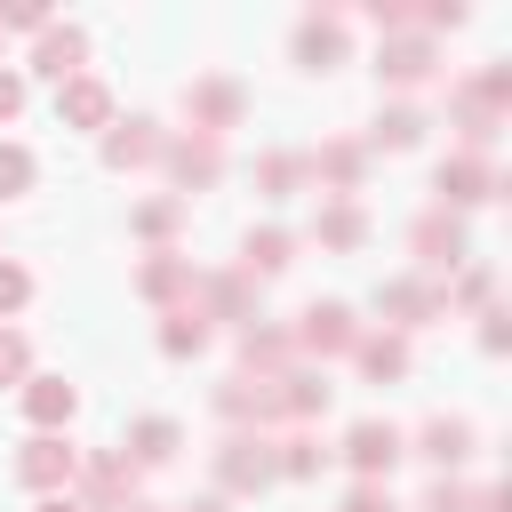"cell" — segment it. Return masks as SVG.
I'll list each match as a JSON object with an SVG mask.
<instances>
[{"label":"cell","instance_id":"13","mask_svg":"<svg viewBox=\"0 0 512 512\" xmlns=\"http://www.w3.org/2000/svg\"><path fill=\"white\" fill-rule=\"evenodd\" d=\"M416 456H424V464H432V472L448 480V472H456V464L472 456V424H464V416H432V424L416 432Z\"/></svg>","mask_w":512,"mask_h":512},{"label":"cell","instance_id":"25","mask_svg":"<svg viewBox=\"0 0 512 512\" xmlns=\"http://www.w3.org/2000/svg\"><path fill=\"white\" fill-rule=\"evenodd\" d=\"M200 344H208V320H200L192 304H176V312H168V328H160V352H168V360H192Z\"/></svg>","mask_w":512,"mask_h":512},{"label":"cell","instance_id":"27","mask_svg":"<svg viewBox=\"0 0 512 512\" xmlns=\"http://www.w3.org/2000/svg\"><path fill=\"white\" fill-rule=\"evenodd\" d=\"M320 240H328V248H360V240H368V216H360L352 200H336V208H320Z\"/></svg>","mask_w":512,"mask_h":512},{"label":"cell","instance_id":"30","mask_svg":"<svg viewBox=\"0 0 512 512\" xmlns=\"http://www.w3.org/2000/svg\"><path fill=\"white\" fill-rule=\"evenodd\" d=\"M0 192H32V152L24 144H0Z\"/></svg>","mask_w":512,"mask_h":512},{"label":"cell","instance_id":"11","mask_svg":"<svg viewBox=\"0 0 512 512\" xmlns=\"http://www.w3.org/2000/svg\"><path fill=\"white\" fill-rule=\"evenodd\" d=\"M376 304H384L392 336H408V328H424V320H440V312H448V296H440V288H424V280H392Z\"/></svg>","mask_w":512,"mask_h":512},{"label":"cell","instance_id":"24","mask_svg":"<svg viewBox=\"0 0 512 512\" xmlns=\"http://www.w3.org/2000/svg\"><path fill=\"white\" fill-rule=\"evenodd\" d=\"M288 256H296V240H288V232H248L240 272H248V280H272V272H288Z\"/></svg>","mask_w":512,"mask_h":512},{"label":"cell","instance_id":"39","mask_svg":"<svg viewBox=\"0 0 512 512\" xmlns=\"http://www.w3.org/2000/svg\"><path fill=\"white\" fill-rule=\"evenodd\" d=\"M176 512H224V504H216V496H200V504H176Z\"/></svg>","mask_w":512,"mask_h":512},{"label":"cell","instance_id":"29","mask_svg":"<svg viewBox=\"0 0 512 512\" xmlns=\"http://www.w3.org/2000/svg\"><path fill=\"white\" fill-rule=\"evenodd\" d=\"M176 224H184V200H144V208H136V232H144V240H168Z\"/></svg>","mask_w":512,"mask_h":512},{"label":"cell","instance_id":"40","mask_svg":"<svg viewBox=\"0 0 512 512\" xmlns=\"http://www.w3.org/2000/svg\"><path fill=\"white\" fill-rule=\"evenodd\" d=\"M120 512H152V504H120Z\"/></svg>","mask_w":512,"mask_h":512},{"label":"cell","instance_id":"20","mask_svg":"<svg viewBox=\"0 0 512 512\" xmlns=\"http://www.w3.org/2000/svg\"><path fill=\"white\" fill-rule=\"evenodd\" d=\"M352 360L376 376V384H392V376H408V336H392V328H376V336H360L352 344Z\"/></svg>","mask_w":512,"mask_h":512},{"label":"cell","instance_id":"26","mask_svg":"<svg viewBox=\"0 0 512 512\" xmlns=\"http://www.w3.org/2000/svg\"><path fill=\"white\" fill-rule=\"evenodd\" d=\"M320 456H328V448H320L312 432H288V440H272V464H280V480H312V472H320Z\"/></svg>","mask_w":512,"mask_h":512},{"label":"cell","instance_id":"33","mask_svg":"<svg viewBox=\"0 0 512 512\" xmlns=\"http://www.w3.org/2000/svg\"><path fill=\"white\" fill-rule=\"evenodd\" d=\"M0 24H16V32H48V8H40V0H0Z\"/></svg>","mask_w":512,"mask_h":512},{"label":"cell","instance_id":"19","mask_svg":"<svg viewBox=\"0 0 512 512\" xmlns=\"http://www.w3.org/2000/svg\"><path fill=\"white\" fill-rule=\"evenodd\" d=\"M136 296H152V304H176V296H192V256H144V272H136Z\"/></svg>","mask_w":512,"mask_h":512},{"label":"cell","instance_id":"28","mask_svg":"<svg viewBox=\"0 0 512 512\" xmlns=\"http://www.w3.org/2000/svg\"><path fill=\"white\" fill-rule=\"evenodd\" d=\"M304 176H312V168H304V160H296V152H272V160H256V184H264V192H272V200H288V192H296V184H304Z\"/></svg>","mask_w":512,"mask_h":512},{"label":"cell","instance_id":"17","mask_svg":"<svg viewBox=\"0 0 512 512\" xmlns=\"http://www.w3.org/2000/svg\"><path fill=\"white\" fill-rule=\"evenodd\" d=\"M240 360H248V376H280V368H296V344H288V328L248 320L240 328Z\"/></svg>","mask_w":512,"mask_h":512},{"label":"cell","instance_id":"7","mask_svg":"<svg viewBox=\"0 0 512 512\" xmlns=\"http://www.w3.org/2000/svg\"><path fill=\"white\" fill-rule=\"evenodd\" d=\"M408 248H416V264H424V272H456V264H464V224H456L448 208H432V216H416Z\"/></svg>","mask_w":512,"mask_h":512},{"label":"cell","instance_id":"14","mask_svg":"<svg viewBox=\"0 0 512 512\" xmlns=\"http://www.w3.org/2000/svg\"><path fill=\"white\" fill-rule=\"evenodd\" d=\"M376 72H384L392 88H416V80H432V40H424V32H400V40H384V48H376Z\"/></svg>","mask_w":512,"mask_h":512},{"label":"cell","instance_id":"2","mask_svg":"<svg viewBox=\"0 0 512 512\" xmlns=\"http://www.w3.org/2000/svg\"><path fill=\"white\" fill-rule=\"evenodd\" d=\"M72 472H80V448H72V440H56V432H32V440L16 448V480H24V488H40V496H56Z\"/></svg>","mask_w":512,"mask_h":512},{"label":"cell","instance_id":"15","mask_svg":"<svg viewBox=\"0 0 512 512\" xmlns=\"http://www.w3.org/2000/svg\"><path fill=\"white\" fill-rule=\"evenodd\" d=\"M168 152V136L152 128V120H120L112 136H104V168H152Z\"/></svg>","mask_w":512,"mask_h":512},{"label":"cell","instance_id":"34","mask_svg":"<svg viewBox=\"0 0 512 512\" xmlns=\"http://www.w3.org/2000/svg\"><path fill=\"white\" fill-rule=\"evenodd\" d=\"M424 512H472V488H456V480H432V488H424Z\"/></svg>","mask_w":512,"mask_h":512},{"label":"cell","instance_id":"31","mask_svg":"<svg viewBox=\"0 0 512 512\" xmlns=\"http://www.w3.org/2000/svg\"><path fill=\"white\" fill-rule=\"evenodd\" d=\"M24 368H32V344L16 328H0V384H24Z\"/></svg>","mask_w":512,"mask_h":512},{"label":"cell","instance_id":"3","mask_svg":"<svg viewBox=\"0 0 512 512\" xmlns=\"http://www.w3.org/2000/svg\"><path fill=\"white\" fill-rule=\"evenodd\" d=\"M288 344H296V352H312V360H336V352H352V344H360V320H352L344 304H312V312L288 328Z\"/></svg>","mask_w":512,"mask_h":512},{"label":"cell","instance_id":"12","mask_svg":"<svg viewBox=\"0 0 512 512\" xmlns=\"http://www.w3.org/2000/svg\"><path fill=\"white\" fill-rule=\"evenodd\" d=\"M496 192V176H488V160H472V152H456V160H440V208L456 216V208H480Z\"/></svg>","mask_w":512,"mask_h":512},{"label":"cell","instance_id":"5","mask_svg":"<svg viewBox=\"0 0 512 512\" xmlns=\"http://www.w3.org/2000/svg\"><path fill=\"white\" fill-rule=\"evenodd\" d=\"M184 104H192V128H200V136H224V128H232V120L248 112V96H240V80H224V72H208V80H192V96H184Z\"/></svg>","mask_w":512,"mask_h":512},{"label":"cell","instance_id":"23","mask_svg":"<svg viewBox=\"0 0 512 512\" xmlns=\"http://www.w3.org/2000/svg\"><path fill=\"white\" fill-rule=\"evenodd\" d=\"M416 136H424V112H416V104H392V112H376V128H368L376 152H408Z\"/></svg>","mask_w":512,"mask_h":512},{"label":"cell","instance_id":"10","mask_svg":"<svg viewBox=\"0 0 512 512\" xmlns=\"http://www.w3.org/2000/svg\"><path fill=\"white\" fill-rule=\"evenodd\" d=\"M56 120H64V128H112V88L88 80V72H72V80L56 88Z\"/></svg>","mask_w":512,"mask_h":512},{"label":"cell","instance_id":"1","mask_svg":"<svg viewBox=\"0 0 512 512\" xmlns=\"http://www.w3.org/2000/svg\"><path fill=\"white\" fill-rule=\"evenodd\" d=\"M216 480H224L232 496L272 488V480H280V464H272V432H232V440L216 448Z\"/></svg>","mask_w":512,"mask_h":512},{"label":"cell","instance_id":"9","mask_svg":"<svg viewBox=\"0 0 512 512\" xmlns=\"http://www.w3.org/2000/svg\"><path fill=\"white\" fill-rule=\"evenodd\" d=\"M80 64H88V32H80V24H48V32H40V48H32V72L64 88Z\"/></svg>","mask_w":512,"mask_h":512},{"label":"cell","instance_id":"6","mask_svg":"<svg viewBox=\"0 0 512 512\" xmlns=\"http://www.w3.org/2000/svg\"><path fill=\"white\" fill-rule=\"evenodd\" d=\"M160 160H168V176H176L184 192H208V184L224 176V144H216V136H200V128H192V136H176Z\"/></svg>","mask_w":512,"mask_h":512},{"label":"cell","instance_id":"38","mask_svg":"<svg viewBox=\"0 0 512 512\" xmlns=\"http://www.w3.org/2000/svg\"><path fill=\"white\" fill-rule=\"evenodd\" d=\"M32 512H80V496H40Z\"/></svg>","mask_w":512,"mask_h":512},{"label":"cell","instance_id":"36","mask_svg":"<svg viewBox=\"0 0 512 512\" xmlns=\"http://www.w3.org/2000/svg\"><path fill=\"white\" fill-rule=\"evenodd\" d=\"M16 112H24V80H16V72H0V120H16Z\"/></svg>","mask_w":512,"mask_h":512},{"label":"cell","instance_id":"35","mask_svg":"<svg viewBox=\"0 0 512 512\" xmlns=\"http://www.w3.org/2000/svg\"><path fill=\"white\" fill-rule=\"evenodd\" d=\"M344 512H392V488H384V480H360V488H352V504H344Z\"/></svg>","mask_w":512,"mask_h":512},{"label":"cell","instance_id":"22","mask_svg":"<svg viewBox=\"0 0 512 512\" xmlns=\"http://www.w3.org/2000/svg\"><path fill=\"white\" fill-rule=\"evenodd\" d=\"M304 168H312L320 184H336V192H360V168H368V152H360V144H320Z\"/></svg>","mask_w":512,"mask_h":512},{"label":"cell","instance_id":"8","mask_svg":"<svg viewBox=\"0 0 512 512\" xmlns=\"http://www.w3.org/2000/svg\"><path fill=\"white\" fill-rule=\"evenodd\" d=\"M344 456H352V472H360V480H384V472L400 464V432H392L384 416H360V424L344 432Z\"/></svg>","mask_w":512,"mask_h":512},{"label":"cell","instance_id":"32","mask_svg":"<svg viewBox=\"0 0 512 512\" xmlns=\"http://www.w3.org/2000/svg\"><path fill=\"white\" fill-rule=\"evenodd\" d=\"M24 296H32V272L0 256V312H24Z\"/></svg>","mask_w":512,"mask_h":512},{"label":"cell","instance_id":"21","mask_svg":"<svg viewBox=\"0 0 512 512\" xmlns=\"http://www.w3.org/2000/svg\"><path fill=\"white\" fill-rule=\"evenodd\" d=\"M176 448H184V432H176V424H168V416H144V424H136V432H128V448H120V456H128V464H136V472H144V464H168V456H176Z\"/></svg>","mask_w":512,"mask_h":512},{"label":"cell","instance_id":"4","mask_svg":"<svg viewBox=\"0 0 512 512\" xmlns=\"http://www.w3.org/2000/svg\"><path fill=\"white\" fill-rule=\"evenodd\" d=\"M80 480H88V496H80V512H120V504H136V464L128 456H88L80 464Z\"/></svg>","mask_w":512,"mask_h":512},{"label":"cell","instance_id":"16","mask_svg":"<svg viewBox=\"0 0 512 512\" xmlns=\"http://www.w3.org/2000/svg\"><path fill=\"white\" fill-rule=\"evenodd\" d=\"M296 64L336 72V64H344V16H304V24H296Z\"/></svg>","mask_w":512,"mask_h":512},{"label":"cell","instance_id":"37","mask_svg":"<svg viewBox=\"0 0 512 512\" xmlns=\"http://www.w3.org/2000/svg\"><path fill=\"white\" fill-rule=\"evenodd\" d=\"M456 304H488V272H464L456 280Z\"/></svg>","mask_w":512,"mask_h":512},{"label":"cell","instance_id":"18","mask_svg":"<svg viewBox=\"0 0 512 512\" xmlns=\"http://www.w3.org/2000/svg\"><path fill=\"white\" fill-rule=\"evenodd\" d=\"M72 408H80V392H72L64 376H24V416H32L40 432H56V424H72Z\"/></svg>","mask_w":512,"mask_h":512}]
</instances>
